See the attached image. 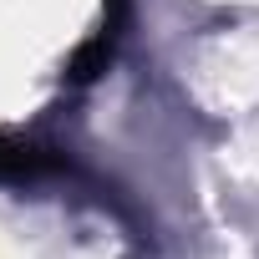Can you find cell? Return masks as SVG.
<instances>
[{
	"label": "cell",
	"mask_w": 259,
	"mask_h": 259,
	"mask_svg": "<svg viewBox=\"0 0 259 259\" xmlns=\"http://www.w3.org/2000/svg\"><path fill=\"white\" fill-rule=\"evenodd\" d=\"M51 168H56L51 148H36L26 138L0 133V183H31V178H46Z\"/></svg>",
	"instance_id": "6da1fadb"
}]
</instances>
